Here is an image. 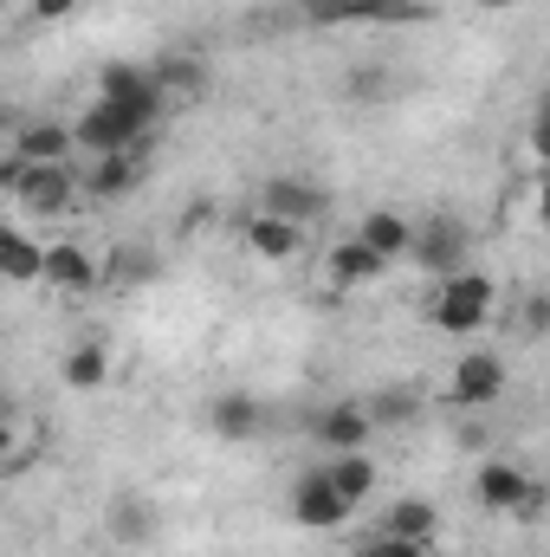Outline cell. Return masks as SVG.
Returning a JSON list of instances; mask_svg holds the SVG:
<instances>
[{"instance_id": "obj_14", "label": "cell", "mask_w": 550, "mask_h": 557, "mask_svg": "<svg viewBox=\"0 0 550 557\" xmlns=\"http://www.w3.org/2000/svg\"><path fill=\"white\" fill-rule=\"evenodd\" d=\"M72 188H78V175H72V169H33V175H26V188H20L13 201H20L26 214H59V208L72 201Z\"/></svg>"}, {"instance_id": "obj_5", "label": "cell", "mask_w": 550, "mask_h": 557, "mask_svg": "<svg viewBox=\"0 0 550 557\" xmlns=\"http://www.w3.org/2000/svg\"><path fill=\"white\" fill-rule=\"evenodd\" d=\"M350 506H357V499L330 480V467H324V473H304V480L291 486V519L311 525V532H337V525L350 519Z\"/></svg>"}, {"instance_id": "obj_29", "label": "cell", "mask_w": 550, "mask_h": 557, "mask_svg": "<svg viewBox=\"0 0 550 557\" xmlns=\"http://www.w3.org/2000/svg\"><path fill=\"white\" fill-rule=\"evenodd\" d=\"M538 221H545V227H550V169H545V175H538Z\"/></svg>"}, {"instance_id": "obj_28", "label": "cell", "mask_w": 550, "mask_h": 557, "mask_svg": "<svg viewBox=\"0 0 550 557\" xmlns=\"http://www.w3.org/2000/svg\"><path fill=\"white\" fill-rule=\"evenodd\" d=\"M72 7H78V0H33V13H39V20H65Z\"/></svg>"}, {"instance_id": "obj_18", "label": "cell", "mask_w": 550, "mask_h": 557, "mask_svg": "<svg viewBox=\"0 0 550 557\" xmlns=\"http://www.w3.org/2000/svg\"><path fill=\"white\" fill-rule=\"evenodd\" d=\"M104 376H111V350H104V344H78V350L65 357V389L91 396V389H104Z\"/></svg>"}, {"instance_id": "obj_11", "label": "cell", "mask_w": 550, "mask_h": 557, "mask_svg": "<svg viewBox=\"0 0 550 557\" xmlns=\"http://www.w3.org/2000/svg\"><path fill=\"white\" fill-rule=\"evenodd\" d=\"M383 267H389V260H383L370 240H343V247L330 253V267H324V273H330V285H337V292H357V285H376V278H383Z\"/></svg>"}, {"instance_id": "obj_19", "label": "cell", "mask_w": 550, "mask_h": 557, "mask_svg": "<svg viewBox=\"0 0 550 557\" xmlns=\"http://www.w3.org/2000/svg\"><path fill=\"white\" fill-rule=\"evenodd\" d=\"M0 260H7V278H20V285L46 278V247H33L20 227H7V234H0Z\"/></svg>"}, {"instance_id": "obj_17", "label": "cell", "mask_w": 550, "mask_h": 557, "mask_svg": "<svg viewBox=\"0 0 550 557\" xmlns=\"http://www.w3.org/2000/svg\"><path fill=\"white\" fill-rule=\"evenodd\" d=\"M46 285H59V292H85V285H98V260H91L85 247L59 240V247H46Z\"/></svg>"}, {"instance_id": "obj_22", "label": "cell", "mask_w": 550, "mask_h": 557, "mask_svg": "<svg viewBox=\"0 0 550 557\" xmlns=\"http://www.w3.org/2000/svg\"><path fill=\"white\" fill-rule=\"evenodd\" d=\"M363 403H370L376 428H383V421H414L421 416V389H376V396H363Z\"/></svg>"}, {"instance_id": "obj_16", "label": "cell", "mask_w": 550, "mask_h": 557, "mask_svg": "<svg viewBox=\"0 0 550 557\" xmlns=\"http://www.w3.org/2000/svg\"><path fill=\"white\" fill-rule=\"evenodd\" d=\"M357 240H370L383 260H402V253H414V221L396 214V208H376V214H363V234Z\"/></svg>"}, {"instance_id": "obj_15", "label": "cell", "mask_w": 550, "mask_h": 557, "mask_svg": "<svg viewBox=\"0 0 550 557\" xmlns=\"http://www.w3.org/2000/svg\"><path fill=\"white\" fill-rule=\"evenodd\" d=\"M247 247H253L260 260H298L304 227H298V221H278V214H253V221H247Z\"/></svg>"}, {"instance_id": "obj_27", "label": "cell", "mask_w": 550, "mask_h": 557, "mask_svg": "<svg viewBox=\"0 0 550 557\" xmlns=\"http://www.w3.org/2000/svg\"><path fill=\"white\" fill-rule=\"evenodd\" d=\"M545 506H550V486H538V480H532V493H525V506H518V519H538Z\"/></svg>"}, {"instance_id": "obj_26", "label": "cell", "mask_w": 550, "mask_h": 557, "mask_svg": "<svg viewBox=\"0 0 550 557\" xmlns=\"http://www.w3.org/2000/svg\"><path fill=\"white\" fill-rule=\"evenodd\" d=\"M525 337H550V298H525Z\"/></svg>"}, {"instance_id": "obj_1", "label": "cell", "mask_w": 550, "mask_h": 557, "mask_svg": "<svg viewBox=\"0 0 550 557\" xmlns=\"http://www.w3.org/2000/svg\"><path fill=\"white\" fill-rule=\"evenodd\" d=\"M155 117L149 111H130V104H111V98H98L72 131H78V149H91V156H117V149H130V143L149 131Z\"/></svg>"}, {"instance_id": "obj_12", "label": "cell", "mask_w": 550, "mask_h": 557, "mask_svg": "<svg viewBox=\"0 0 550 557\" xmlns=\"http://www.w3.org/2000/svg\"><path fill=\"white\" fill-rule=\"evenodd\" d=\"M155 525H162V519H155V506L137 499V493H117V499H111V512H104V532H111L117 545H149V539H155Z\"/></svg>"}, {"instance_id": "obj_2", "label": "cell", "mask_w": 550, "mask_h": 557, "mask_svg": "<svg viewBox=\"0 0 550 557\" xmlns=\"http://www.w3.org/2000/svg\"><path fill=\"white\" fill-rule=\"evenodd\" d=\"M492 318V278L486 273H453V278H440V298H434V324L440 331H479Z\"/></svg>"}, {"instance_id": "obj_25", "label": "cell", "mask_w": 550, "mask_h": 557, "mask_svg": "<svg viewBox=\"0 0 550 557\" xmlns=\"http://www.w3.org/2000/svg\"><path fill=\"white\" fill-rule=\"evenodd\" d=\"M532 156H538V169H550V91L538 98V117H532Z\"/></svg>"}, {"instance_id": "obj_13", "label": "cell", "mask_w": 550, "mask_h": 557, "mask_svg": "<svg viewBox=\"0 0 550 557\" xmlns=\"http://www.w3.org/2000/svg\"><path fill=\"white\" fill-rule=\"evenodd\" d=\"M142 182L137 156L130 149H117V156H91V169H85V195H98V201H117V195H130Z\"/></svg>"}, {"instance_id": "obj_24", "label": "cell", "mask_w": 550, "mask_h": 557, "mask_svg": "<svg viewBox=\"0 0 550 557\" xmlns=\"http://www.w3.org/2000/svg\"><path fill=\"white\" fill-rule=\"evenodd\" d=\"M155 78H162V91H195L201 85V65L195 59H155Z\"/></svg>"}, {"instance_id": "obj_30", "label": "cell", "mask_w": 550, "mask_h": 557, "mask_svg": "<svg viewBox=\"0 0 550 557\" xmlns=\"http://www.w3.org/2000/svg\"><path fill=\"white\" fill-rule=\"evenodd\" d=\"M473 7H518V0H473Z\"/></svg>"}, {"instance_id": "obj_3", "label": "cell", "mask_w": 550, "mask_h": 557, "mask_svg": "<svg viewBox=\"0 0 550 557\" xmlns=\"http://www.w3.org/2000/svg\"><path fill=\"white\" fill-rule=\"evenodd\" d=\"M466 253H473V234H466L453 214H434V221L414 227V267H421V273H434V278L466 273Z\"/></svg>"}, {"instance_id": "obj_10", "label": "cell", "mask_w": 550, "mask_h": 557, "mask_svg": "<svg viewBox=\"0 0 550 557\" xmlns=\"http://www.w3.org/2000/svg\"><path fill=\"white\" fill-rule=\"evenodd\" d=\"M13 149H20L33 169H65V156L78 149V131H72V124H20V131H13Z\"/></svg>"}, {"instance_id": "obj_6", "label": "cell", "mask_w": 550, "mask_h": 557, "mask_svg": "<svg viewBox=\"0 0 550 557\" xmlns=\"http://www.w3.org/2000/svg\"><path fill=\"white\" fill-rule=\"evenodd\" d=\"M324 208H330V195H324V188H311V182H298V175H273V182H266V195H260V214L298 221V227H311Z\"/></svg>"}, {"instance_id": "obj_23", "label": "cell", "mask_w": 550, "mask_h": 557, "mask_svg": "<svg viewBox=\"0 0 550 557\" xmlns=\"http://www.w3.org/2000/svg\"><path fill=\"white\" fill-rule=\"evenodd\" d=\"M357 557H427V539H402V532H376V539H363V552Z\"/></svg>"}, {"instance_id": "obj_20", "label": "cell", "mask_w": 550, "mask_h": 557, "mask_svg": "<svg viewBox=\"0 0 550 557\" xmlns=\"http://www.w3.org/2000/svg\"><path fill=\"white\" fill-rule=\"evenodd\" d=\"M389 532H402V539H434V532H440V512H434L427 499H396V506H389Z\"/></svg>"}, {"instance_id": "obj_4", "label": "cell", "mask_w": 550, "mask_h": 557, "mask_svg": "<svg viewBox=\"0 0 550 557\" xmlns=\"http://www.w3.org/2000/svg\"><path fill=\"white\" fill-rule=\"evenodd\" d=\"M447 396H453L460 409H492V403L505 396V357H499V350H466V357L453 363V376H447Z\"/></svg>"}, {"instance_id": "obj_9", "label": "cell", "mask_w": 550, "mask_h": 557, "mask_svg": "<svg viewBox=\"0 0 550 557\" xmlns=\"http://www.w3.org/2000/svg\"><path fill=\"white\" fill-rule=\"evenodd\" d=\"M473 486H479V506H486V512H512V519H518V506H525V493H532V473H525L518 460H486Z\"/></svg>"}, {"instance_id": "obj_21", "label": "cell", "mask_w": 550, "mask_h": 557, "mask_svg": "<svg viewBox=\"0 0 550 557\" xmlns=\"http://www.w3.org/2000/svg\"><path fill=\"white\" fill-rule=\"evenodd\" d=\"M330 480H337L350 499H370V486H376V460H370V454H337V460H330Z\"/></svg>"}, {"instance_id": "obj_7", "label": "cell", "mask_w": 550, "mask_h": 557, "mask_svg": "<svg viewBox=\"0 0 550 557\" xmlns=\"http://www.w3.org/2000/svg\"><path fill=\"white\" fill-rule=\"evenodd\" d=\"M266 428V409H260V396H247V389H221L214 403H208V434H221V441H253Z\"/></svg>"}, {"instance_id": "obj_8", "label": "cell", "mask_w": 550, "mask_h": 557, "mask_svg": "<svg viewBox=\"0 0 550 557\" xmlns=\"http://www.w3.org/2000/svg\"><path fill=\"white\" fill-rule=\"evenodd\" d=\"M370 434H376L370 403H330V409L317 416V441H324L330 454H363V447H370Z\"/></svg>"}]
</instances>
